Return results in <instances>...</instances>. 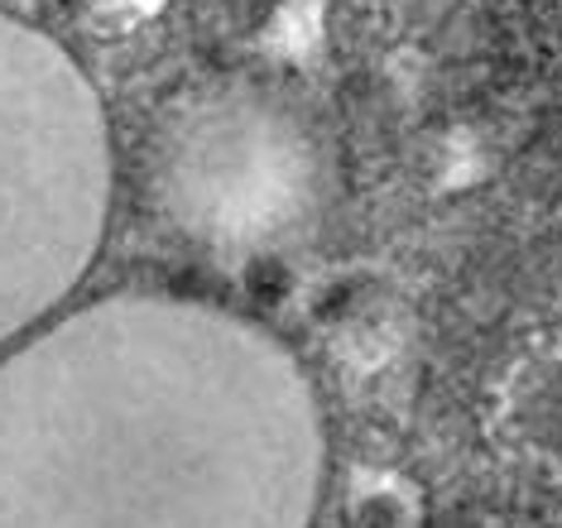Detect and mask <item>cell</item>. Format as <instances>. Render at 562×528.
I'll return each instance as SVG.
<instances>
[{"mask_svg": "<svg viewBox=\"0 0 562 528\" xmlns=\"http://www.w3.org/2000/svg\"><path fill=\"white\" fill-rule=\"evenodd\" d=\"M317 398L255 322L111 299L0 375V528H308Z\"/></svg>", "mask_w": 562, "mask_h": 528, "instance_id": "cell-1", "label": "cell"}]
</instances>
